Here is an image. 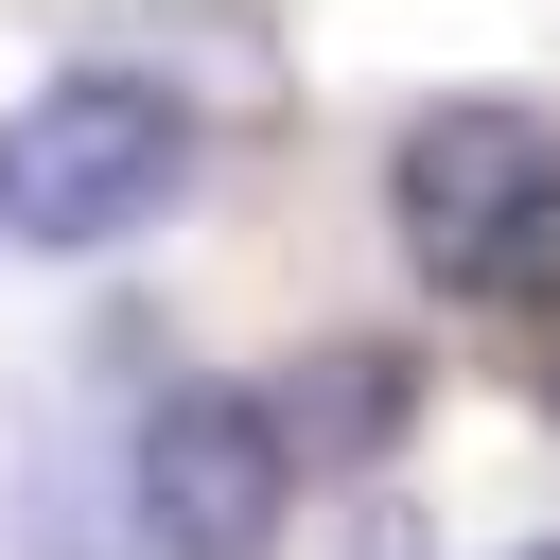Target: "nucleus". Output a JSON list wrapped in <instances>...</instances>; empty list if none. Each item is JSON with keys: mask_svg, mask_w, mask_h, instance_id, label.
I'll return each instance as SVG.
<instances>
[{"mask_svg": "<svg viewBox=\"0 0 560 560\" xmlns=\"http://www.w3.org/2000/svg\"><path fill=\"white\" fill-rule=\"evenodd\" d=\"M385 228H402V262L438 298H525L560 262V122L508 105V88L420 105L402 158H385Z\"/></svg>", "mask_w": 560, "mask_h": 560, "instance_id": "nucleus-1", "label": "nucleus"}, {"mask_svg": "<svg viewBox=\"0 0 560 560\" xmlns=\"http://www.w3.org/2000/svg\"><path fill=\"white\" fill-rule=\"evenodd\" d=\"M192 192V105L140 70H70L0 122V228L18 245H122Z\"/></svg>", "mask_w": 560, "mask_h": 560, "instance_id": "nucleus-2", "label": "nucleus"}, {"mask_svg": "<svg viewBox=\"0 0 560 560\" xmlns=\"http://www.w3.org/2000/svg\"><path fill=\"white\" fill-rule=\"evenodd\" d=\"M122 490H140V542H158V560H280L298 438H280V402H245V385H158Z\"/></svg>", "mask_w": 560, "mask_h": 560, "instance_id": "nucleus-3", "label": "nucleus"}, {"mask_svg": "<svg viewBox=\"0 0 560 560\" xmlns=\"http://www.w3.org/2000/svg\"><path fill=\"white\" fill-rule=\"evenodd\" d=\"M402 402H420V368H402L385 332H332V350L280 368V438H298V455H385Z\"/></svg>", "mask_w": 560, "mask_h": 560, "instance_id": "nucleus-4", "label": "nucleus"}, {"mask_svg": "<svg viewBox=\"0 0 560 560\" xmlns=\"http://www.w3.org/2000/svg\"><path fill=\"white\" fill-rule=\"evenodd\" d=\"M525 385H542V420H560V298H542V332H525Z\"/></svg>", "mask_w": 560, "mask_h": 560, "instance_id": "nucleus-5", "label": "nucleus"}, {"mask_svg": "<svg viewBox=\"0 0 560 560\" xmlns=\"http://www.w3.org/2000/svg\"><path fill=\"white\" fill-rule=\"evenodd\" d=\"M525 560H560V542H525Z\"/></svg>", "mask_w": 560, "mask_h": 560, "instance_id": "nucleus-6", "label": "nucleus"}]
</instances>
